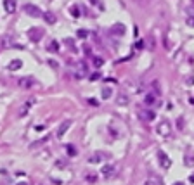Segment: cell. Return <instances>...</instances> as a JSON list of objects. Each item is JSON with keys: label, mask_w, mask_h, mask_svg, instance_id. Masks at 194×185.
<instances>
[{"label": "cell", "mask_w": 194, "mask_h": 185, "mask_svg": "<svg viewBox=\"0 0 194 185\" xmlns=\"http://www.w3.org/2000/svg\"><path fill=\"white\" fill-rule=\"evenodd\" d=\"M184 163H186V166H194V156H191V154H186Z\"/></svg>", "instance_id": "44dd1931"}, {"label": "cell", "mask_w": 194, "mask_h": 185, "mask_svg": "<svg viewBox=\"0 0 194 185\" xmlns=\"http://www.w3.org/2000/svg\"><path fill=\"white\" fill-rule=\"evenodd\" d=\"M87 182H89V183H95L97 177H95V175H87Z\"/></svg>", "instance_id": "4316f807"}, {"label": "cell", "mask_w": 194, "mask_h": 185, "mask_svg": "<svg viewBox=\"0 0 194 185\" xmlns=\"http://www.w3.org/2000/svg\"><path fill=\"white\" fill-rule=\"evenodd\" d=\"M17 185H28V182H19Z\"/></svg>", "instance_id": "e575fe53"}, {"label": "cell", "mask_w": 194, "mask_h": 185, "mask_svg": "<svg viewBox=\"0 0 194 185\" xmlns=\"http://www.w3.org/2000/svg\"><path fill=\"white\" fill-rule=\"evenodd\" d=\"M21 66H23V61H21V59H14V61L9 62L7 69H9V71H17V69H21Z\"/></svg>", "instance_id": "5bb4252c"}, {"label": "cell", "mask_w": 194, "mask_h": 185, "mask_svg": "<svg viewBox=\"0 0 194 185\" xmlns=\"http://www.w3.org/2000/svg\"><path fill=\"white\" fill-rule=\"evenodd\" d=\"M33 78L31 76H24V78H21L19 82H17V85H19L21 88H24V90H28V88H31L33 87Z\"/></svg>", "instance_id": "ba28073f"}, {"label": "cell", "mask_w": 194, "mask_h": 185, "mask_svg": "<svg viewBox=\"0 0 194 185\" xmlns=\"http://www.w3.org/2000/svg\"><path fill=\"white\" fill-rule=\"evenodd\" d=\"M173 185H184V183H182V182H175Z\"/></svg>", "instance_id": "d590c367"}, {"label": "cell", "mask_w": 194, "mask_h": 185, "mask_svg": "<svg viewBox=\"0 0 194 185\" xmlns=\"http://www.w3.org/2000/svg\"><path fill=\"white\" fill-rule=\"evenodd\" d=\"M66 152H68V156H69V158H75L76 154H78V151H76V147H75V145H71V144H68V145H66Z\"/></svg>", "instance_id": "2e32d148"}, {"label": "cell", "mask_w": 194, "mask_h": 185, "mask_svg": "<svg viewBox=\"0 0 194 185\" xmlns=\"http://www.w3.org/2000/svg\"><path fill=\"white\" fill-rule=\"evenodd\" d=\"M109 33H111V35H116V36H121V35H125V24H121V23H116L114 26H111Z\"/></svg>", "instance_id": "9c48e42d"}, {"label": "cell", "mask_w": 194, "mask_h": 185, "mask_svg": "<svg viewBox=\"0 0 194 185\" xmlns=\"http://www.w3.org/2000/svg\"><path fill=\"white\" fill-rule=\"evenodd\" d=\"M64 43H66L68 47H71L73 50H75V43H73V40H71V38H66V40H64Z\"/></svg>", "instance_id": "f1b7e54d"}, {"label": "cell", "mask_w": 194, "mask_h": 185, "mask_svg": "<svg viewBox=\"0 0 194 185\" xmlns=\"http://www.w3.org/2000/svg\"><path fill=\"white\" fill-rule=\"evenodd\" d=\"M137 118L142 121V123H152V121L156 119V113L152 109H139Z\"/></svg>", "instance_id": "6da1fadb"}, {"label": "cell", "mask_w": 194, "mask_h": 185, "mask_svg": "<svg viewBox=\"0 0 194 185\" xmlns=\"http://www.w3.org/2000/svg\"><path fill=\"white\" fill-rule=\"evenodd\" d=\"M26 36H28V40H31L33 43H38V42L42 40V36H43V29L33 26V28H30V29L26 31Z\"/></svg>", "instance_id": "7a4b0ae2"}, {"label": "cell", "mask_w": 194, "mask_h": 185, "mask_svg": "<svg viewBox=\"0 0 194 185\" xmlns=\"http://www.w3.org/2000/svg\"><path fill=\"white\" fill-rule=\"evenodd\" d=\"M189 100H191V104H194V99H189Z\"/></svg>", "instance_id": "8d00e7d4"}, {"label": "cell", "mask_w": 194, "mask_h": 185, "mask_svg": "<svg viewBox=\"0 0 194 185\" xmlns=\"http://www.w3.org/2000/svg\"><path fill=\"white\" fill-rule=\"evenodd\" d=\"M48 64H50V66H54V68H57V62H55V61H48Z\"/></svg>", "instance_id": "1f68e13d"}, {"label": "cell", "mask_w": 194, "mask_h": 185, "mask_svg": "<svg viewBox=\"0 0 194 185\" xmlns=\"http://www.w3.org/2000/svg\"><path fill=\"white\" fill-rule=\"evenodd\" d=\"M47 50H48V52H57V50H59V43H57L55 40H52L47 45Z\"/></svg>", "instance_id": "ac0fdd59"}, {"label": "cell", "mask_w": 194, "mask_h": 185, "mask_svg": "<svg viewBox=\"0 0 194 185\" xmlns=\"http://www.w3.org/2000/svg\"><path fill=\"white\" fill-rule=\"evenodd\" d=\"M69 12H71V16H73V17H80V16H82V14H80V7H78V5H71Z\"/></svg>", "instance_id": "ffe728a7"}, {"label": "cell", "mask_w": 194, "mask_h": 185, "mask_svg": "<svg viewBox=\"0 0 194 185\" xmlns=\"http://www.w3.org/2000/svg\"><path fill=\"white\" fill-rule=\"evenodd\" d=\"M102 64H104V59H102V57H94V66H95V68H101Z\"/></svg>", "instance_id": "cb8c5ba5"}, {"label": "cell", "mask_w": 194, "mask_h": 185, "mask_svg": "<svg viewBox=\"0 0 194 185\" xmlns=\"http://www.w3.org/2000/svg\"><path fill=\"white\" fill-rule=\"evenodd\" d=\"M2 47L11 48V47H17V45H16V42H14V38L11 36V35H5V36L2 38Z\"/></svg>", "instance_id": "8fae6325"}, {"label": "cell", "mask_w": 194, "mask_h": 185, "mask_svg": "<svg viewBox=\"0 0 194 185\" xmlns=\"http://www.w3.org/2000/svg\"><path fill=\"white\" fill-rule=\"evenodd\" d=\"M23 11H24V12H26L28 16H30V17H40L42 14H43V12L40 11V9H38L36 5H33V4H24Z\"/></svg>", "instance_id": "277c9868"}, {"label": "cell", "mask_w": 194, "mask_h": 185, "mask_svg": "<svg viewBox=\"0 0 194 185\" xmlns=\"http://www.w3.org/2000/svg\"><path fill=\"white\" fill-rule=\"evenodd\" d=\"M16 7H17L16 0H4V9H5V12H9V14L16 12Z\"/></svg>", "instance_id": "7c38bea8"}, {"label": "cell", "mask_w": 194, "mask_h": 185, "mask_svg": "<svg viewBox=\"0 0 194 185\" xmlns=\"http://www.w3.org/2000/svg\"><path fill=\"white\" fill-rule=\"evenodd\" d=\"M76 36H78L80 40H85V38L89 36V31H87V29H78V31H76Z\"/></svg>", "instance_id": "7402d4cb"}, {"label": "cell", "mask_w": 194, "mask_h": 185, "mask_svg": "<svg viewBox=\"0 0 194 185\" xmlns=\"http://www.w3.org/2000/svg\"><path fill=\"white\" fill-rule=\"evenodd\" d=\"M101 94H102V99H104V100H108V99H111V95H113V90H111V87H104Z\"/></svg>", "instance_id": "e0dca14e"}, {"label": "cell", "mask_w": 194, "mask_h": 185, "mask_svg": "<svg viewBox=\"0 0 194 185\" xmlns=\"http://www.w3.org/2000/svg\"><path fill=\"white\" fill-rule=\"evenodd\" d=\"M189 182H191V183H194V173L191 175V177H189Z\"/></svg>", "instance_id": "d6a6232c"}, {"label": "cell", "mask_w": 194, "mask_h": 185, "mask_svg": "<svg viewBox=\"0 0 194 185\" xmlns=\"http://www.w3.org/2000/svg\"><path fill=\"white\" fill-rule=\"evenodd\" d=\"M90 4H94V5H95V4H99V0H90Z\"/></svg>", "instance_id": "836d02e7"}, {"label": "cell", "mask_w": 194, "mask_h": 185, "mask_svg": "<svg viewBox=\"0 0 194 185\" xmlns=\"http://www.w3.org/2000/svg\"><path fill=\"white\" fill-rule=\"evenodd\" d=\"M116 104L118 106H128V104H130V97L125 95V94H118L116 95Z\"/></svg>", "instance_id": "4fadbf2b"}, {"label": "cell", "mask_w": 194, "mask_h": 185, "mask_svg": "<svg viewBox=\"0 0 194 185\" xmlns=\"http://www.w3.org/2000/svg\"><path fill=\"white\" fill-rule=\"evenodd\" d=\"M42 16H43V21H45L47 24H55V21H57L54 12H43Z\"/></svg>", "instance_id": "9a60e30c"}, {"label": "cell", "mask_w": 194, "mask_h": 185, "mask_svg": "<svg viewBox=\"0 0 194 185\" xmlns=\"http://www.w3.org/2000/svg\"><path fill=\"white\" fill-rule=\"evenodd\" d=\"M158 161H159V166L161 168H170L172 166V159L168 158L163 151H158Z\"/></svg>", "instance_id": "52a82bcc"}, {"label": "cell", "mask_w": 194, "mask_h": 185, "mask_svg": "<svg viewBox=\"0 0 194 185\" xmlns=\"http://www.w3.org/2000/svg\"><path fill=\"white\" fill-rule=\"evenodd\" d=\"M71 125H73V121H71V119H64V121L59 125V128H57V138L64 137V133L71 128Z\"/></svg>", "instance_id": "8992f818"}, {"label": "cell", "mask_w": 194, "mask_h": 185, "mask_svg": "<svg viewBox=\"0 0 194 185\" xmlns=\"http://www.w3.org/2000/svg\"><path fill=\"white\" fill-rule=\"evenodd\" d=\"M144 104L146 106H149V107H152L154 104H158V95L156 94H146V97H144Z\"/></svg>", "instance_id": "30bf717a"}, {"label": "cell", "mask_w": 194, "mask_h": 185, "mask_svg": "<svg viewBox=\"0 0 194 185\" xmlns=\"http://www.w3.org/2000/svg\"><path fill=\"white\" fill-rule=\"evenodd\" d=\"M97 80H101V73L99 71L94 73V75H90V82H97Z\"/></svg>", "instance_id": "484cf974"}, {"label": "cell", "mask_w": 194, "mask_h": 185, "mask_svg": "<svg viewBox=\"0 0 194 185\" xmlns=\"http://www.w3.org/2000/svg\"><path fill=\"white\" fill-rule=\"evenodd\" d=\"M30 107H31V102H26V104H23L21 106V109H19V116H24L28 111H30Z\"/></svg>", "instance_id": "d6986e66"}, {"label": "cell", "mask_w": 194, "mask_h": 185, "mask_svg": "<svg viewBox=\"0 0 194 185\" xmlns=\"http://www.w3.org/2000/svg\"><path fill=\"white\" fill-rule=\"evenodd\" d=\"M186 23H187V26L194 28V16H189V17L186 19Z\"/></svg>", "instance_id": "83f0119b"}, {"label": "cell", "mask_w": 194, "mask_h": 185, "mask_svg": "<svg viewBox=\"0 0 194 185\" xmlns=\"http://www.w3.org/2000/svg\"><path fill=\"white\" fill-rule=\"evenodd\" d=\"M156 131H158L159 137H170L172 135V125L168 123V121H161L156 126Z\"/></svg>", "instance_id": "3957f363"}, {"label": "cell", "mask_w": 194, "mask_h": 185, "mask_svg": "<svg viewBox=\"0 0 194 185\" xmlns=\"http://www.w3.org/2000/svg\"><path fill=\"white\" fill-rule=\"evenodd\" d=\"M101 175L104 178H113L116 175V166L114 165H104L102 170H101Z\"/></svg>", "instance_id": "5b68a950"}, {"label": "cell", "mask_w": 194, "mask_h": 185, "mask_svg": "<svg viewBox=\"0 0 194 185\" xmlns=\"http://www.w3.org/2000/svg\"><path fill=\"white\" fill-rule=\"evenodd\" d=\"M89 161L90 163H101V161H102V154H94Z\"/></svg>", "instance_id": "603a6c76"}, {"label": "cell", "mask_w": 194, "mask_h": 185, "mask_svg": "<svg viewBox=\"0 0 194 185\" xmlns=\"http://www.w3.org/2000/svg\"><path fill=\"white\" fill-rule=\"evenodd\" d=\"M142 47H144V42H142V40L135 43V48H142Z\"/></svg>", "instance_id": "4dcf8cb0"}, {"label": "cell", "mask_w": 194, "mask_h": 185, "mask_svg": "<svg viewBox=\"0 0 194 185\" xmlns=\"http://www.w3.org/2000/svg\"><path fill=\"white\" fill-rule=\"evenodd\" d=\"M144 185H158V178H154V177L152 178H147Z\"/></svg>", "instance_id": "d4e9b609"}, {"label": "cell", "mask_w": 194, "mask_h": 185, "mask_svg": "<svg viewBox=\"0 0 194 185\" xmlns=\"http://www.w3.org/2000/svg\"><path fill=\"white\" fill-rule=\"evenodd\" d=\"M55 166H57V168H64V166H66V163H64V161H62V159H57V161H55Z\"/></svg>", "instance_id": "f546056e"}]
</instances>
